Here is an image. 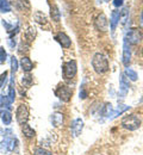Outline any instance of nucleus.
<instances>
[{
  "mask_svg": "<svg viewBox=\"0 0 143 155\" xmlns=\"http://www.w3.org/2000/svg\"><path fill=\"white\" fill-rule=\"evenodd\" d=\"M92 67L93 69L98 73V74H102V73H106L110 68V64H109V60L107 58L102 54V53H97L93 58H92Z\"/></svg>",
  "mask_w": 143,
  "mask_h": 155,
  "instance_id": "f257e3e1",
  "label": "nucleus"
},
{
  "mask_svg": "<svg viewBox=\"0 0 143 155\" xmlns=\"http://www.w3.org/2000/svg\"><path fill=\"white\" fill-rule=\"evenodd\" d=\"M141 125V120L138 119V117L135 115H129V116L123 117L122 119V127L126 130L134 131L136 129H138Z\"/></svg>",
  "mask_w": 143,
  "mask_h": 155,
  "instance_id": "f03ea898",
  "label": "nucleus"
},
{
  "mask_svg": "<svg viewBox=\"0 0 143 155\" xmlns=\"http://www.w3.org/2000/svg\"><path fill=\"white\" fill-rule=\"evenodd\" d=\"M142 39H143L142 31H141L140 29H137V28H132V29H130L129 32L126 34L125 41L129 42V43L132 44V45H137V44H140V43L142 42Z\"/></svg>",
  "mask_w": 143,
  "mask_h": 155,
  "instance_id": "7ed1b4c3",
  "label": "nucleus"
},
{
  "mask_svg": "<svg viewBox=\"0 0 143 155\" xmlns=\"http://www.w3.org/2000/svg\"><path fill=\"white\" fill-rule=\"evenodd\" d=\"M16 117H17V122L21 125H24V124L28 123V120H29V110H28L26 105L21 104L18 106L17 112H16Z\"/></svg>",
  "mask_w": 143,
  "mask_h": 155,
  "instance_id": "20e7f679",
  "label": "nucleus"
},
{
  "mask_svg": "<svg viewBox=\"0 0 143 155\" xmlns=\"http://www.w3.org/2000/svg\"><path fill=\"white\" fill-rule=\"evenodd\" d=\"M76 75V62L68 61L63 66V77L66 79H73Z\"/></svg>",
  "mask_w": 143,
  "mask_h": 155,
  "instance_id": "39448f33",
  "label": "nucleus"
},
{
  "mask_svg": "<svg viewBox=\"0 0 143 155\" xmlns=\"http://www.w3.org/2000/svg\"><path fill=\"white\" fill-rule=\"evenodd\" d=\"M55 93H56V96L60 98L62 101H69L70 98H72V94H73L72 90L68 86H64V85L59 86Z\"/></svg>",
  "mask_w": 143,
  "mask_h": 155,
  "instance_id": "423d86ee",
  "label": "nucleus"
},
{
  "mask_svg": "<svg viewBox=\"0 0 143 155\" xmlns=\"http://www.w3.org/2000/svg\"><path fill=\"white\" fill-rule=\"evenodd\" d=\"M94 25L97 28V30L99 31H106L107 30V26H109V20L106 18L105 13H100L96 20H94Z\"/></svg>",
  "mask_w": 143,
  "mask_h": 155,
  "instance_id": "0eeeda50",
  "label": "nucleus"
},
{
  "mask_svg": "<svg viewBox=\"0 0 143 155\" xmlns=\"http://www.w3.org/2000/svg\"><path fill=\"white\" fill-rule=\"evenodd\" d=\"M55 38H56V41L61 44L63 48H69L72 45V41H70V38L64 32H59Z\"/></svg>",
  "mask_w": 143,
  "mask_h": 155,
  "instance_id": "6e6552de",
  "label": "nucleus"
},
{
  "mask_svg": "<svg viewBox=\"0 0 143 155\" xmlns=\"http://www.w3.org/2000/svg\"><path fill=\"white\" fill-rule=\"evenodd\" d=\"M21 69L24 71V72H26V73H29V72H31L32 71V68H34V63H32V61L30 60L29 58H21Z\"/></svg>",
  "mask_w": 143,
  "mask_h": 155,
  "instance_id": "1a4fd4ad",
  "label": "nucleus"
},
{
  "mask_svg": "<svg viewBox=\"0 0 143 155\" xmlns=\"http://www.w3.org/2000/svg\"><path fill=\"white\" fill-rule=\"evenodd\" d=\"M130 58H131V51H130V47L128 45V42H124V51H123V63L125 66L129 64L130 62Z\"/></svg>",
  "mask_w": 143,
  "mask_h": 155,
  "instance_id": "9d476101",
  "label": "nucleus"
},
{
  "mask_svg": "<svg viewBox=\"0 0 143 155\" xmlns=\"http://www.w3.org/2000/svg\"><path fill=\"white\" fill-rule=\"evenodd\" d=\"M119 18H121V15L118 11H113L112 15H111V20H110V25H111V31L113 32L116 30V26L119 21Z\"/></svg>",
  "mask_w": 143,
  "mask_h": 155,
  "instance_id": "9b49d317",
  "label": "nucleus"
},
{
  "mask_svg": "<svg viewBox=\"0 0 143 155\" xmlns=\"http://www.w3.org/2000/svg\"><path fill=\"white\" fill-rule=\"evenodd\" d=\"M0 117L2 119V123L5 125L10 124L11 120H12V116H11V112L8 110H0Z\"/></svg>",
  "mask_w": 143,
  "mask_h": 155,
  "instance_id": "f8f14e48",
  "label": "nucleus"
},
{
  "mask_svg": "<svg viewBox=\"0 0 143 155\" xmlns=\"http://www.w3.org/2000/svg\"><path fill=\"white\" fill-rule=\"evenodd\" d=\"M51 123H53L54 127H60L62 123H63V115L60 114V112L54 114L53 117H51Z\"/></svg>",
  "mask_w": 143,
  "mask_h": 155,
  "instance_id": "ddd939ff",
  "label": "nucleus"
},
{
  "mask_svg": "<svg viewBox=\"0 0 143 155\" xmlns=\"http://www.w3.org/2000/svg\"><path fill=\"white\" fill-rule=\"evenodd\" d=\"M21 131H23V134L26 136L28 138H31V137H34V136L36 135L35 130H34V129H32L30 125H28V124H24V125H23Z\"/></svg>",
  "mask_w": 143,
  "mask_h": 155,
  "instance_id": "4468645a",
  "label": "nucleus"
},
{
  "mask_svg": "<svg viewBox=\"0 0 143 155\" xmlns=\"http://www.w3.org/2000/svg\"><path fill=\"white\" fill-rule=\"evenodd\" d=\"M82 127H83V122H82L81 119H76L74 123H73V131H74V135L78 136L80 133H81L82 130Z\"/></svg>",
  "mask_w": 143,
  "mask_h": 155,
  "instance_id": "2eb2a0df",
  "label": "nucleus"
},
{
  "mask_svg": "<svg viewBox=\"0 0 143 155\" xmlns=\"http://www.w3.org/2000/svg\"><path fill=\"white\" fill-rule=\"evenodd\" d=\"M17 6L19 7V10H21V11L30 10V2H29V0H17Z\"/></svg>",
  "mask_w": 143,
  "mask_h": 155,
  "instance_id": "dca6fc26",
  "label": "nucleus"
},
{
  "mask_svg": "<svg viewBox=\"0 0 143 155\" xmlns=\"http://www.w3.org/2000/svg\"><path fill=\"white\" fill-rule=\"evenodd\" d=\"M125 75H128L131 81H136V80H137V78H138L137 77V73H136L135 71L130 69V68H126V69H125Z\"/></svg>",
  "mask_w": 143,
  "mask_h": 155,
  "instance_id": "f3484780",
  "label": "nucleus"
},
{
  "mask_svg": "<svg viewBox=\"0 0 143 155\" xmlns=\"http://www.w3.org/2000/svg\"><path fill=\"white\" fill-rule=\"evenodd\" d=\"M0 7L2 12H8L10 11V4L7 0H0Z\"/></svg>",
  "mask_w": 143,
  "mask_h": 155,
  "instance_id": "a211bd4d",
  "label": "nucleus"
},
{
  "mask_svg": "<svg viewBox=\"0 0 143 155\" xmlns=\"http://www.w3.org/2000/svg\"><path fill=\"white\" fill-rule=\"evenodd\" d=\"M17 68H18V61H17V58L13 56V58H11V71H12V74H15L17 72Z\"/></svg>",
  "mask_w": 143,
  "mask_h": 155,
  "instance_id": "6ab92c4d",
  "label": "nucleus"
},
{
  "mask_svg": "<svg viewBox=\"0 0 143 155\" xmlns=\"http://www.w3.org/2000/svg\"><path fill=\"white\" fill-rule=\"evenodd\" d=\"M35 155H51V153L44 148H36L35 149Z\"/></svg>",
  "mask_w": 143,
  "mask_h": 155,
  "instance_id": "aec40b11",
  "label": "nucleus"
},
{
  "mask_svg": "<svg viewBox=\"0 0 143 155\" xmlns=\"http://www.w3.org/2000/svg\"><path fill=\"white\" fill-rule=\"evenodd\" d=\"M21 81H23V84H24V85H26V86H30V85L32 84V77H31V75H28V77H23Z\"/></svg>",
  "mask_w": 143,
  "mask_h": 155,
  "instance_id": "412c9836",
  "label": "nucleus"
},
{
  "mask_svg": "<svg viewBox=\"0 0 143 155\" xmlns=\"http://www.w3.org/2000/svg\"><path fill=\"white\" fill-rule=\"evenodd\" d=\"M6 51H5V49L2 48V47H0V62L1 63H4L5 62V60H6Z\"/></svg>",
  "mask_w": 143,
  "mask_h": 155,
  "instance_id": "4be33fe9",
  "label": "nucleus"
},
{
  "mask_svg": "<svg viewBox=\"0 0 143 155\" xmlns=\"http://www.w3.org/2000/svg\"><path fill=\"white\" fill-rule=\"evenodd\" d=\"M59 16H60V13H59V11H57L56 7L54 8V11L51 10V17H53V19L56 20V21H59Z\"/></svg>",
  "mask_w": 143,
  "mask_h": 155,
  "instance_id": "5701e85b",
  "label": "nucleus"
},
{
  "mask_svg": "<svg viewBox=\"0 0 143 155\" xmlns=\"http://www.w3.org/2000/svg\"><path fill=\"white\" fill-rule=\"evenodd\" d=\"M6 77H7V73H6V72H5V73H2V74L0 75V88H1L2 84L5 82V80H6Z\"/></svg>",
  "mask_w": 143,
  "mask_h": 155,
  "instance_id": "b1692460",
  "label": "nucleus"
},
{
  "mask_svg": "<svg viewBox=\"0 0 143 155\" xmlns=\"http://www.w3.org/2000/svg\"><path fill=\"white\" fill-rule=\"evenodd\" d=\"M113 5H115L116 7H119V6H122V5H123V0H115V1H113Z\"/></svg>",
  "mask_w": 143,
  "mask_h": 155,
  "instance_id": "393cba45",
  "label": "nucleus"
},
{
  "mask_svg": "<svg viewBox=\"0 0 143 155\" xmlns=\"http://www.w3.org/2000/svg\"><path fill=\"white\" fill-rule=\"evenodd\" d=\"M141 26L143 28V11H142V15H141Z\"/></svg>",
  "mask_w": 143,
  "mask_h": 155,
  "instance_id": "a878e982",
  "label": "nucleus"
},
{
  "mask_svg": "<svg viewBox=\"0 0 143 155\" xmlns=\"http://www.w3.org/2000/svg\"><path fill=\"white\" fill-rule=\"evenodd\" d=\"M142 55H143V49H142Z\"/></svg>",
  "mask_w": 143,
  "mask_h": 155,
  "instance_id": "bb28decb",
  "label": "nucleus"
},
{
  "mask_svg": "<svg viewBox=\"0 0 143 155\" xmlns=\"http://www.w3.org/2000/svg\"><path fill=\"white\" fill-rule=\"evenodd\" d=\"M106 1H110V0H106Z\"/></svg>",
  "mask_w": 143,
  "mask_h": 155,
  "instance_id": "cd10ccee",
  "label": "nucleus"
}]
</instances>
